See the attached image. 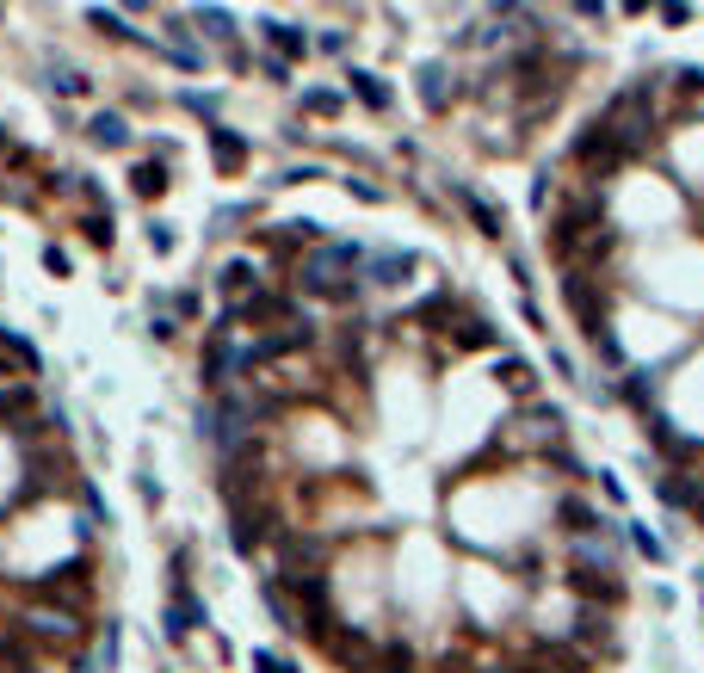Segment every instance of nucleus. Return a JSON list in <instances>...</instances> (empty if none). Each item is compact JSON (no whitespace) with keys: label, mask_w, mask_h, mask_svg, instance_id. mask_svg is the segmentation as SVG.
Here are the masks:
<instances>
[{"label":"nucleus","mask_w":704,"mask_h":673,"mask_svg":"<svg viewBox=\"0 0 704 673\" xmlns=\"http://www.w3.org/2000/svg\"><path fill=\"white\" fill-rule=\"evenodd\" d=\"M198 439L211 451H223V458H242V445H247V402L242 395H223L211 408H198Z\"/></svg>","instance_id":"f257e3e1"},{"label":"nucleus","mask_w":704,"mask_h":673,"mask_svg":"<svg viewBox=\"0 0 704 673\" xmlns=\"http://www.w3.org/2000/svg\"><path fill=\"white\" fill-rule=\"evenodd\" d=\"M340 272H358V248H316L303 260V290L316 297H334V303H352V284Z\"/></svg>","instance_id":"f03ea898"},{"label":"nucleus","mask_w":704,"mask_h":673,"mask_svg":"<svg viewBox=\"0 0 704 673\" xmlns=\"http://www.w3.org/2000/svg\"><path fill=\"white\" fill-rule=\"evenodd\" d=\"M235 371H247V346H229V334H211V346H205V384L223 390Z\"/></svg>","instance_id":"7ed1b4c3"},{"label":"nucleus","mask_w":704,"mask_h":673,"mask_svg":"<svg viewBox=\"0 0 704 673\" xmlns=\"http://www.w3.org/2000/svg\"><path fill=\"white\" fill-rule=\"evenodd\" d=\"M32 637H43V642H74V611H62V605H25V618H19Z\"/></svg>","instance_id":"20e7f679"},{"label":"nucleus","mask_w":704,"mask_h":673,"mask_svg":"<svg viewBox=\"0 0 704 673\" xmlns=\"http://www.w3.org/2000/svg\"><path fill=\"white\" fill-rule=\"evenodd\" d=\"M179 574H174V600H167V637H186V630H198L205 624V605L186 593V556H179Z\"/></svg>","instance_id":"39448f33"},{"label":"nucleus","mask_w":704,"mask_h":673,"mask_svg":"<svg viewBox=\"0 0 704 673\" xmlns=\"http://www.w3.org/2000/svg\"><path fill=\"white\" fill-rule=\"evenodd\" d=\"M563 297H568V309L587 321V334H599V297H594V284H587V272H568Z\"/></svg>","instance_id":"423d86ee"},{"label":"nucleus","mask_w":704,"mask_h":673,"mask_svg":"<svg viewBox=\"0 0 704 673\" xmlns=\"http://www.w3.org/2000/svg\"><path fill=\"white\" fill-rule=\"evenodd\" d=\"M649 439H655V451H661V458H673V463L699 458V439H680V432H673V421H661V414L649 421Z\"/></svg>","instance_id":"0eeeda50"},{"label":"nucleus","mask_w":704,"mask_h":673,"mask_svg":"<svg viewBox=\"0 0 704 673\" xmlns=\"http://www.w3.org/2000/svg\"><path fill=\"white\" fill-rule=\"evenodd\" d=\"M211 155H216V167H223V174H235V167L247 161V142L235 137L229 124H211Z\"/></svg>","instance_id":"6e6552de"},{"label":"nucleus","mask_w":704,"mask_h":673,"mask_svg":"<svg viewBox=\"0 0 704 673\" xmlns=\"http://www.w3.org/2000/svg\"><path fill=\"white\" fill-rule=\"evenodd\" d=\"M235 316H247L253 327H260V321H284V316H290V303H284V297H272V290H253Z\"/></svg>","instance_id":"1a4fd4ad"},{"label":"nucleus","mask_w":704,"mask_h":673,"mask_svg":"<svg viewBox=\"0 0 704 673\" xmlns=\"http://www.w3.org/2000/svg\"><path fill=\"white\" fill-rule=\"evenodd\" d=\"M87 587V563L74 556V563H62V568H50V581H37V593H81Z\"/></svg>","instance_id":"9d476101"},{"label":"nucleus","mask_w":704,"mask_h":673,"mask_svg":"<svg viewBox=\"0 0 704 673\" xmlns=\"http://www.w3.org/2000/svg\"><path fill=\"white\" fill-rule=\"evenodd\" d=\"M557 519H563V532H575V537H587V532L599 526V513L587 507V500H575V495L557 500Z\"/></svg>","instance_id":"9b49d317"},{"label":"nucleus","mask_w":704,"mask_h":673,"mask_svg":"<svg viewBox=\"0 0 704 673\" xmlns=\"http://www.w3.org/2000/svg\"><path fill=\"white\" fill-rule=\"evenodd\" d=\"M87 137L100 142V148H124V142H130V124H124L118 111H100V118L87 124Z\"/></svg>","instance_id":"f8f14e48"},{"label":"nucleus","mask_w":704,"mask_h":673,"mask_svg":"<svg viewBox=\"0 0 704 673\" xmlns=\"http://www.w3.org/2000/svg\"><path fill=\"white\" fill-rule=\"evenodd\" d=\"M260 544H266V513H235V550H242V556H253V550H260Z\"/></svg>","instance_id":"ddd939ff"},{"label":"nucleus","mask_w":704,"mask_h":673,"mask_svg":"<svg viewBox=\"0 0 704 673\" xmlns=\"http://www.w3.org/2000/svg\"><path fill=\"white\" fill-rule=\"evenodd\" d=\"M347 81H352V93H358V100H365L371 111H384V106H389V87H384V81H377L371 69H352Z\"/></svg>","instance_id":"4468645a"},{"label":"nucleus","mask_w":704,"mask_h":673,"mask_svg":"<svg viewBox=\"0 0 704 673\" xmlns=\"http://www.w3.org/2000/svg\"><path fill=\"white\" fill-rule=\"evenodd\" d=\"M260 32H266V43H272V50H284V56H303V50H309V37L297 32V25H279V19H266Z\"/></svg>","instance_id":"2eb2a0df"},{"label":"nucleus","mask_w":704,"mask_h":673,"mask_svg":"<svg viewBox=\"0 0 704 673\" xmlns=\"http://www.w3.org/2000/svg\"><path fill=\"white\" fill-rule=\"evenodd\" d=\"M445 62H426L421 69V100H426V111H445Z\"/></svg>","instance_id":"dca6fc26"},{"label":"nucleus","mask_w":704,"mask_h":673,"mask_svg":"<svg viewBox=\"0 0 704 673\" xmlns=\"http://www.w3.org/2000/svg\"><path fill=\"white\" fill-rule=\"evenodd\" d=\"M531 673H587V661H581L575 649H544V655L531 661Z\"/></svg>","instance_id":"f3484780"},{"label":"nucleus","mask_w":704,"mask_h":673,"mask_svg":"<svg viewBox=\"0 0 704 673\" xmlns=\"http://www.w3.org/2000/svg\"><path fill=\"white\" fill-rule=\"evenodd\" d=\"M130 185H137V198H161V192H167V167H161V161H142L137 174H130Z\"/></svg>","instance_id":"a211bd4d"},{"label":"nucleus","mask_w":704,"mask_h":673,"mask_svg":"<svg viewBox=\"0 0 704 673\" xmlns=\"http://www.w3.org/2000/svg\"><path fill=\"white\" fill-rule=\"evenodd\" d=\"M494 377H500V384H507V390H513V395H526L531 384H538V377H531V365H526V358H500V365H494Z\"/></svg>","instance_id":"6ab92c4d"},{"label":"nucleus","mask_w":704,"mask_h":673,"mask_svg":"<svg viewBox=\"0 0 704 673\" xmlns=\"http://www.w3.org/2000/svg\"><path fill=\"white\" fill-rule=\"evenodd\" d=\"M260 600L272 605V618H279L284 630H303V611H290V600L279 593V581H266V587H260Z\"/></svg>","instance_id":"aec40b11"},{"label":"nucleus","mask_w":704,"mask_h":673,"mask_svg":"<svg viewBox=\"0 0 704 673\" xmlns=\"http://www.w3.org/2000/svg\"><path fill=\"white\" fill-rule=\"evenodd\" d=\"M458 198H463V211H470V223H476L482 235H500V211H494V204H482L476 192H458Z\"/></svg>","instance_id":"412c9836"},{"label":"nucleus","mask_w":704,"mask_h":673,"mask_svg":"<svg viewBox=\"0 0 704 673\" xmlns=\"http://www.w3.org/2000/svg\"><path fill=\"white\" fill-rule=\"evenodd\" d=\"M223 290H229V297H247V290H253V266H247V260H229V266H223Z\"/></svg>","instance_id":"4be33fe9"},{"label":"nucleus","mask_w":704,"mask_h":673,"mask_svg":"<svg viewBox=\"0 0 704 673\" xmlns=\"http://www.w3.org/2000/svg\"><path fill=\"white\" fill-rule=\"evenodd\" d=\"M408 266H414L408 253H384V260H371V279H377V284H395V279H408Z\"/></svg>","instance_id":"5701e85b"},{"label":"nucleus","mask_w":704,"mask_h":673,"mask_svg":"<svg viewBox=\"0 0 704 673\" xmlns=\"http://www.w3.org/2000/svg\"><path fill=\"white\" fill-rule=\"evenodd\" d=\"M6 414H19V421L32 414V390H25V384H13V390H0V421H6Z\"/></svg>","instance_id":"b1692460"},{"label":"nucleus","mask_w":704,"mask_h":673,"mask_svg":"<svg viewBox=\"0 0 704 673\" xmlns=\"http://www.w3.org/2000/svg\"><path fill=\"white\" fill-rule=\"evenodd\" d=\"M458 346H463V353H482V346H494V327H482V321H463V327H458Z\"/></svg>","instance_id":"393cba45"},{"label":"nucleus","mask_w":704,"mask_h":673,"mask_svg":"<svg viewBox=\"0 0 704 673\" xmlns=\"http://www.w3.org/2000/svg\"><path fill=\"white\" fill-rule=\"evenodd\" d=\"M87 25H93V32H106V37H137L118 13H106V6H93V13H87Z\"/></svg>","instance_id":"a878e982"},{"label":"nucleus","mask_w":704,"mask_h":673,"mask_svg":"<svg viewBox=\"0 0 704 673\" xmlns=\"http://www.w3.org/2000/svg\"><path fill=\"white\" fill-rule=\"evenodd\" d=\"M192 19H198V25H205V32H211V37H229V25H235V19H229L223 6H198Z\"/></svg>","instance_id":"bb28decb"},{"label":"nucleus","mask_w":704,"mask_h":673,"mask_svg":"<svg viewBox=\"0 0 704 673\" xmlns=\"http://www.w3.org/2000/svg\"><path fill=\"white\" fill-rule=\"evenodd\" d=\"M81 229H87V242H93V248H111V211H93Z\"/></svg>","instance_id":"cd10ccee"},{"label":"nucleus","mask_w":704,"mask_h":673,"mask_svg":"<svg viewBox=\"0 0 704 673\" xmlns=\"http://www.w3.org/2000/svg\"><path fill=\"white\" fill-rule=\"evenodd\" d=\"M303 111H316V118H334V111H340V93L316 87V93H303Z\"/></svg>","instance_id":"c85d7f7f"},{"label":"nucleus","mask_w":704,"mask_h":673,"mask_svg":"<svg viewBox=\"0 0 704 673\" xmlns=\"http://www.w3.org/2000/svg\"><path fill=\"white\" fill-rule=\"evenodd\" d=\"M50 87H56V93H87V74L81 69H50Z\"/></svg>","instance_id":"c756f323"},{"label":"nucleus","mask_w":704,"mask_h":673,"mask_svg":"<svg viewBox=\"0 0 704 673\" xmlns=\"http://www.w3.org/2000/svg\"><path fill=\"white\" fill-rule=\"evenodd\" d=\"M631 544L642 550V556H649V563H661V556H668V550H661V537H655V532H642V526H631Z\"/></svg>","instance_id":"7c9ffc66"},{"label":"nucleus","mask_w":704,"mask_h":673,"mask_svg":"<svg viewBox=\"0 0 704 673\" xmlns=\"http://www.w3.org/2000/svg\"><path fill=\"white\" fill-rule=\"evenodd\" d=\"M575 624H581V642L605 637V618H599V611H581V618H575Z\"/></svg>","instance_id":"2f4dec72"},{"label":"nucleus","mask_w":704,"mask_h":673,"mask_svg":"<svg viewBox=\"0 0 704 673\" xmlns=\"http://www.w3.org/2000/svg\"><path fill=\"white\" fill-rule=\"evenodd\" d=\"M148 248H155V253H174V229H167V223H155V229H148Z\"/></svg>","instance_id":"473e14b6"},{"label":"nucleus","mask_w":704,"mask_h":673,"mask_svg":"<svg viewBox=\"0 0 704 673\" xmlns=\"http://www.w3.org/2000/svg\"><path fill=\"white\" fill-rule=\"evenodd\" d=\"M253 668H260V673H297V668H290V661H279V655H266V649L253 655Z\"/></svg>","instance_id":"72a5a7b5"},{"label":"nucleus","mask_w":704,"mask_h":673,"mask_svg":"<svg viewBox=\"0 0 704 673\" xmlns=\"http://www.w3.org/2000/svg\"><path fill=\"white\" fill-rule=\"evenodd\" d=\"M624 395H631V402H636V408H649V384H642V371H636V377H631V384H624Z\"/></svg>","instance_id":"f704fd0d"},{"label":"nucleus","mask_w":704,"mask_h":673,"mask_svg":"<svg viewBox=\"0 0 704 673\" xmlns=\"http://www.w3.org/2000/svg\"><path fill=\"white\" fill-rule=\"evenodd\" d=\"M316 50H328V56H340V50H347V37H340V32H321V37H316Z\"/></svg>","instance_id":"c9c22d12"},{"label":"nucleus","mask_w":704,"mask_h":673,"mask_svg":"<svg viewBox=\"0 0 704 673\" xmlns=\"http://www.w3.org/2000/svg\"><path fill=\"white\" fill-rule=\"evenodd\" d=\"M0 377H13V371H6V346H0Z\"/></svg>","instance_id":"e433bc0d"}]
</instances>
